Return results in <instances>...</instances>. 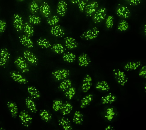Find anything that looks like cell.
I'll list each match as a JSON object with an SVG mask.
<instances>
[{"label":"cell","instance_id":"6da1fadb","mask_svg":"<svg viewBox=\"0 0 146 130\" xmlns=\"http://www.w3.org/2000/svg\"><path fill=\"white\" fill-rule=\"evenodd\" d=\"M99 31L96 27H93L84 32L80 36L82 39L86 40H92L95 39L99 36Z\"/></svg>","mask_w":146,"mask_h":130},{"label":"cell","instance_id":"7a4b0ae2","mask_svg":"<svg viewBox=\"0 0 146 130\" xmlns=\"http://www.w3.org/2000/svg\"><path fill=\"white\" fill-rule=\"evenodd\" d=\"M107 16V9L102 7L98 9L92 16V20L95 23L101 22L106 19Z\"/></svg>","mask_w":146,"mask_h":130},{"label":"cell","instance_id":"3957f363","mask_svg":"<svg viewBox=\"0 0 146 130\" xmlns=\"http://www.w3.org/2000/svg\"><path fill=\"white\" fill-rule=\"evenodd\" d=\"M113 71L117 83L121 86H124L128 80V78L125 73L118 69H114Z\"/></svg>","mask_w":146,"mask_h":130},{"label":"cell","instance_id":"277c9868","mask_svg":"<svg viewBox=\"0 0 146 130\" xmlns=\"http://www.w3.org/2000/svg\"><path fill=\"white\" fill-rule=\"evenodd\" d=\"M99 4L96 1H92L88 3L86 6L84 11L87 17H92L99 7Z\"/></svg>","mask_w":146,"mask_h":130},{"label":"cell","instance_id":"5b68a950","mask_svg":"<svg viewBox=\"0 0 146 130\" xmlns=\"http://www.w3.org/2000/svg\"><path fill=\"white\" fill-rule=\"evenodd\" d=\"M19 117L24 126L28 127L31 124L33 117L26 111L23 110L21 111L19 114Z\"/></svg>","mask_w":146,"mask_h":130},{"label":"cell","instance_id":"8992f818","mask_svg":"<svg viewBox=\"0 0 146 130\" xmlns=\"http://www.w3.org/2000/svg\"><path fill=\"white\" fill-rule=\"evenodd\" d=\"M52 74L53 77L57 80H63L69 76L70 71L65 69H59L52 72Z\"/></svg>","mask_w":146,"mask_h":130},{"label":"cell","instance_id":"52a82bcc","mask_svg":"<svg viewBox=\"0 0 146 130\" xmlns=\"http://www.w3.org/2000/svg\"><path fill=\"white\" fill-rule=\"evenodd\" d=\"M10 54L9 50L6 48L0 50V66L5 67L10 59Z\"/></svg>","mask_w":146,"mask_h":130},{"label":"cell","instance_id":"ba28073f","mask_svg":"<svg viewBox=\"0 0 146 130\" xmlns=\"http://www.w3.org/2000/svg\"><path fill=\"white\" fill-rule=\"evenodd\" d=\"M14 63L23 73H27L29 71L28 65L25 59L22 57H17L15 60Z\"/></svg>","mask_w":146,"mask_h":130},{"label":"cell","instance_id":"9c48e42d","mask_svg":"<svg viewBox=\"0 0 146 130\" xmlns=\"http://www.w3.org/2000/svg\"><path fill=\"white\" fill-rule=\"evenodd\" d=\"M116 14L119 17L124 19L129 18L131 15V12L127 7L119 5L116 10Z\"/></svg>","mask_w":146,"mask_h":130},{"label":"cell","instance_id":"30bf717a","mask_svg":"<svg viewBox=\"0 0 146 130\" xmlns=\"http://www.w3.org/2000/svg\"><path fill=\"white\" fill-rule=\"evenodd\" d=\"M13 25L16 30L18 32H20L23 29V20L21 16L18 14L14 15L13 17Z\"/></svg>","mask_w":146,"mask_h":130},{"label":"cell","instance_id":"8fae6325","mask_svg":"<svg viewBox=\"0 0 146 130\" xmlns=\"http://www.w3.org/2000/svg\"><path fill=\"white\" fill-rule=\"evenodd\" d=\"M92 84V77L90 75H86L83 80L82 89L84 93H87L90 89Z\"/></svg>","mask_w":146,"mask_h":130},{"label":"cell","instance_id":"7c38bea8","mask_svg":"<svg viewBox=\"0 0 146 130\" xmlns=\"http://www.w3.org/2000/svg\"><path fill=\"white\" fill-rule=\"evenodd\" d=\"M10 76L14 81L19 84H26L28 83V80L18 72H11L10 73Z\"/></svg>","mask_w":146,"mask_h":130},{"label":"cell","instance_id":"4fadbf2b","mask_svg":"<svg viewBox=\"0 0 146 130\" xmlns=\"http://www.w3.org/2000/svg\"><path fill=\"white\" fill-rule=\"evenodd\" d=\"M67 4L64 0H60L57 5L56 12L60 17L65 16L67 12Z\"/></svg>","mask_w":146,"mask_h":130},{"label":"cell","instance_id":"5bb4252c","mask_svg":"<svg viewBox=\"0 0 146 130\" xmlns=\"http://www.w3.org/2000/svg\"><path fill=\"white\" fill-rule=\"evenodd\" d=\"M24 59L29 63L33 65H36L37 63L38 58L33 52L28 50H26L23 52Z\"/></svg>","mask_w":146,"mask_h":130},{"label":"cell","instance_id":"9a60e30c","mask_svg":"<svg viewBox=\"0 0 146 130\" xmlns=\"http://www.w3.org/2000/svg\"><path fill=\"white\" fill-rule=\"evenodd\" d=\"M50 32L54 36L56 37H62L65 35V32L62 27L59 25H57L52 26Z\"/></svg>","mask_w":146,"mask_h":130},{"label":"cell","instance_id":"2e32d148","mask_svg":"<svg viewBox=\"0 0 146 130\" xmlns=\"http://www.w3.org/2000/svg\"><path fill=\"white\" fill-rule=\"evenodd\" d=\"M39 10L41 14L45 18H48L51 13L50 6L46 2H43L40 6Z\"/></svg>","mask_w":146,"mask_h":130},{"label":"cell","instance_id":"e0dca14e","mask_svg":"<svg viewBox=\"0 0 146 130\" xmlns=\"http://www.w3.org/2000/svg\"><path fill=\"white\" fill-rule=\"evenodd\" d=\"M65 45L66 48L69 50L76 49L78 47V43L76 40L72 37H66L64 40Z\"/></svg>","mask_w":146,"mask_h":130},{"label":"cell","instance_id":"ac0fdd59","mask_svg":"<svg viewBox=\"0 0 146 130\" xmlns=\"http://www.w3.org/2000/svg\"><path fill=\"white\" fill-rule=\"evenodd\" d=\"M21 43L23 46L29 49L33 48L34 47V43L30 37L26 35H22L19 37Z\"/></svg>","mask_w":146,"mask_h":130},{"label":"cell","instance_id":"d6986e66","mask_svg":"<svg viewBox=\"0 0 146 130\" xmlns=\"http://www.w3.org/2000/svg\"><path fill=\"white\" fill-rule=\"evenodd\" d=\"M7 106L11 116L16 118L18 115V108L15 103L9 101L7 102Z\"/></svg>","mask_w":146,"mask_h":130},{"label":"cell","instance_id":"ffe728a7","mask_svg":"<svg viewBox=\"0 0 146 130\" xmlns=\"http://www.w3.org/2000/svg\"><path fill=\"white\" fill-rule=\"evenodd\" d=\"M79 65L81 67H87L90 65L91 61L87 54L82 53L78 58Z\"/></svg>","mask_w":146,"mask_h":130},{"label":"cell","instance_id":"44dd1931","mask_svg":"<svg viewBox=\"0 0 146 130\" xmlns=\"http://www.w3.org/2000/svg\"><path fill=\"white\" fill-rule=\"evenodd\" d=\"M141 65V62L140 61H130L125 64L124 68L126 71H132L136 70Z\"/></svg>","mask_w":146,"mask_h":130},{"label":"cell","instance_id":"7402d4cb","mask_svg":"<svg viewBox=\"0 0 146 130\" xmlns=\"http://www.w3.org/2000/svg\"><path fill=\"white\" fill-rule=\"evenodd\" d=\"M59 125L65 130L72 129L70 121L68 119L65 117H61L59 120Z\"/></svg>","mask_w":146,"mask_h":130},{"label":"cell","instance_id":"603a6c76","mask_svg":"<svg viewBox=\"0 0 146 130\" xmlns=\"http://www.w3.org/2000/svg\"><path fill=\"white\" fill-rule=\"evenodd\" d=\"M116 97L111 93L103 96L101 98V102L102 104H110L116 101Z\"/></svg>","mask_w":146,"mask_h":130},{"label":"cell","instance_id":"cb8c5ba5","mask_svg":"<svg viewBox=\"0 0 146 130\" xmlns=\"http://www.w3.org/2000/svg\"><path fill=\"white\" fill-rule=\"evenodd\" d=\"M25 103L26 107L31 112L36 113L37 111V107L35 103L31 98H26L25 99Z\"/></svg>","mask_w":146,"mask_h":130},{"label":"cell","instance_id":"d4e9b609","mask_svg":"<svg viewBox=\"0 0 146 130\" xmlns=\"http://www.w3.org/2000/svg\"><path fill=\"white\" fill-rule=\"evenodd\" d=\"M96 88L100 91L108 92L110 89V87L107 81H102L97 83L96 85Z\"/></svg>","mask_w":146,"mask_h":130},{"label":"cell","instance_id":"484cf974","mask_svg":"<svg viewBox=\"0 0 146 130\" xmlns=\"http://www.w3.org/2000/svg\"><path fill=\"white\" fill-rule=\"evenodd\" d=\"M83 114L79 111H76L74 113L73 117V121L74 123L77 125H82L83 122Z\"/></svg>","mask_w":146,"mask_h":130},{"label":"cell","instance_id":"4316f807","mask_svg":"<svg viewBox=\"0 0 146 130\" xmlns=\"http://www.w3.org/2000/svg\"><path fill=\"white\" fill-rule=\"evenodd\" d=\"M23 29L25 35L28 37H31L34 35V28L29 22H26L24 23Z\"/></svg>","mask_w":146,"mask_h":130},{"label":"cell","instance_id":"83f0119b","mask_svg":"<svg viewBox=\"0 0 146 130\" xmlns=\"http://www.w3.org/2000/svg\"><path fill=\"white\" fill-rule=\"evenodd\" d=\"M27 92L34 99H39L40 97V94L39 91L35 87L33 86H28L27 88Z\"/></svg>","mask_w":146,"mask_h":130},{"label":"cell","instance_id":"f1b7e54d","mask_svg":"<svg viewBox=\"0 0 146 130\" xmlns=\"http://www.w3.org/2000/svg\"><path fill=\"white\" fill-rule=\"evenodd\" d=\"M93 95L89 94L82 99L81 100L80 108L83 109L88 105L93 100Z\"/></svg>","mask_w":146,"mask_h":130},{"label":"cell","instance_id":"f546056e","mask_svg":"<svg viewBox=\"0 0 146 130\" xmlns=\"http://www.w3.org/2000/svg\"><path fill=\"white\" fill-rule=\"evenodd\" d=\"M72 105L68 102H66L63 104L60 109L61 113L64 116L69 115L73 109Z\"/></svg>","mask_w":146,"mask_h":130},{"label":"cell","instance_id":"4dcf8cb0","mask_svg":"<svg viewBox=\"0 0 146 130\" xmlns=\"http://www.w3.org/2000/svg\"><path fill=\"white\" fill-rule=\"evenodd\" d=\"M72 82L69 79H64L60 83L59 88L61 91L65 92L72 87Z\"/></svg>","mask_w":146,"mask_h":130},{"label":"cell","instance_id":"1f68e13d","mask_svg":"<svg viewBox=\"0 0 146 130\" xmlns=\"http://www.w3.org/2000/svg\"><path fill=\"white\" fill-rule=\"evenodd\" d=\"M76 56L72 52H67L64 53L62 56L63 60L66 62L72 63L75 61Z\"/></svg>","mask_w":146,"mask_h":130},{"label":"cell","instance_id":"d6a6232c","mask_svg":"<svg viewBox=\"0 0 146 130\" xmlns=\"http://www.w3.org/2000/svg\"><path fill=\"white\" fill-rule=\"evenodd\" d=\"M36 44L40 47L43 49H48L51 46L50 42L45 38L39 39L36 41Z\"/></svg>","mask_w":146,"mask_h":130},{"label":"cell","instance_id":"836d02e7","mask_svg":"<svg viewBox=\"0 0 146 130\" xmlns=\"http://www.w3.org/2000/svg\"><path fill=\"white\" fill-rule=\"evenodd\" d=\"M39 115L41 118L46 122H49L52 119V116L46 109H43L40 112Z\"/></svg>","mask_w":146,"mask_h":130},{"label":"cell","instance_id":"e575fe53","mask_svg":"<svg viewBox=\"0 0 146 130\" xmlns=\"http://www.w3.org/2000/svg\"><path fill=\"white\" fill-rule=\"evenodd\" d=\"M52 50L57 54H62L65 51V49L63 45L60 43H56L52 45Z\"/></svg>","mask_w":146,"mask_h":130},{"label":"cell","instance_id":"d590c367","mask_svg":"<svg viewBox=\"0 0 146 130\" xmlns=\"http://www.w3.org/2000/svg\"><path fill=\"white\" fill-rule=\"evenodd\" d=\"M65 96L69 100H71L74 98L76 93V89L73 87H71L65 92Z\"/></svg>","mask_w":146,"mask_h":130},{"label":"cell","instance_id":"8d00e7d4","mask_svg":"<svg viewBox=\"0 0 146 130\" xmlns=\"http://www.w3.org/2000/svg\"><path fill=\"white\" fill-rule=\"evenodd\" d=\"M129 24L125 20H122L119 22L117 26V29L120 31H126L129 29Z\"/></svg>","mask_w":146,"mask_h":130},{"label":"cell","instance_id":"74e56055","mask_svg":"<svg viewBox=\"0 0 146 130\" xmlns=\"http://www.w3.org/2000/svg\"><path fill=\"white\" fill-rule=\"evenodd\" d=\"M40 7L37 2L35 1H33L30 4L29 9L31 13L33 14L37 13L39 10Z\"/></svg>","mask_w":146,"mask_h":130},{"label":"cell","instance_id":"f35d334b","mask_svg":"<svg viewBox=\"0 0 146 130\" xmlns=\"http://www.w3.org/2000/svg\"><path fill=\"white\" fill-rule=\"evenodd\" d=\"M115 115V113L113 108L111 107V108H107L106 111L105 117L107 120L110 121L113 119Z\"/></svg>","mask_w":146,"mask_h":130},{"label":"cell","instance_id":"ab89813d","mask_svg":"<svg viewBox=\"0 0 146 130\" xmlns=\"http://www.w3.org/2000/svg\"><path fill=\"white\" fill-rule=\"evenodd\" d=\"M29 22L30 23L34 25L39 24L41 22V19L39 17L36 15H30L28 17Z\"/></svg>","mask_w":146,"mask_h":130},{"label":"cell","instance_id":"60d3db41","mask_svg":"<svg viewBox=\"0 0 146 130\" xmlns=\"http://www.w3.org/2000/svg\"><path fill=\"white\" fill-rule=\"evenodd\" d=\"M59 21L60 19L59 17L57 15H54L51 17L49 18L47 20V22L49 25L53 26L58 25Z\"/></svg>","mask_w":146,"mask_h":130},{"label":"cell","instance_id":"b9f144b4","mask_svg":"<svg viewBox=\"0 0 146 130\" xmlns=\"http://www.w3.org/2000/svg\"><path fill=\"white\" fill-rule=\"evenodd\" d=\"M62 101L59 100H56L53 101L52 105V108L54 111L56 112L60 110L62 107Z\"/></svg>","mask_w":146,"mask_h":130},{"label":"cell","instance_id":"7bdbcfd3","mask_svg":"<svg viewBox=\"0 0 146 130\" xmlns=\"http://www.w3.org/2000/svg\"><path fill=\"white\" fill-rule=\"evenodd\" d=\"M114 24V17L112 15H109L106 18V27L107 29H110L112 28Z\"/></svg>","mask_w":146,"mask_h":130},{"label":"cell","instance_id":"ee69618b","mask_svg":"<svg viewBox=\"0 0 146 130\" xmlns=\"http://www.w3.org/2000/svg\"><path fill=\"white\" fill-rule=\"evenodd\" d=\"M89 0H79L78 3V9L81 12H83L84 11L86 6L89 3Z\"/></svg>","mask_w":146,"mask_h":130},{"label":"cell","instance_id":"f6af8a7d","mask_svg":"<svg viewBox=\"0 0 146 130\" xmlns=\"http://www.w3.org/2000/svg\"><path fill=\"white\" fill-rule=\"evenodd\" d=\"M7 27V23L3 20H0V33L4 32Z\"/></svg>","mask_w":146,"mask_h":130},{"label":"cell","instance_id":"bcb514c9","mask_svg":"<svg viewBox=\"0 0 146 130\" xmlns=\"http://www.w3.org/2000/svg\"><path fill=\"white\" fill-rule=\"evenodd\" d=\"M125 1L130 5H137L141 3V0H125Z\"/></svg>","mask_w":146,"mask_h":130},{"label":"cell","instance_id":"7dc6e473","mask_svg":"<svg viewBox=\"0 0 146 130\" xmlns=\"http://www.w3.org/2000/svg\"><path fill=\"white\" fill-rule=\"evenodd\" d=\"M146 67L145 65L143 66L140 69L139 72V75L140 77H146Z\"/></svg>","mask_w":146,"mask_h":130},{"label":"cell","instance_id":"c3c4849f","mask_svg":"<svg viewBox=\"0 0 146 130\" xmlns=\"http://www.w3.org/2000/svg\"><path fill=\"white\" fill-rule=\"evenodd\" d=\"M79 0H70V1L73 4H77Z\"/></svg>","mask_w":146,"mask_h":130},{"label":"cell","instance_id":"681fc988","mask_svg":"<svg viewBox=\"0 0 146 130\" xmlns=\"http://www.w3.org/2000/svg\"><path fill=\"white\" fill-rule=\"evenodd\" d=\"M113 127L111 126V125H108V126L106 127V128H105V130H113Z\"/></svg>","mask_w":146,"mask_h":130},{"label":"cell","instance_id":"f907efd6","mask_svg":"<svg viewBox=\"0 0 146 130\" xmlns=\"http://www.w3.org/2000/svg\"><path fill=\"white\" fill-rule=\"evenodd\" d=\"M144 29L145 34L146 35V25H145Z\"/></svg>","mask_w":146,"mask_h":130},{"label":"cell","instance_id":"816d5d0a","mask_svg":"<svg viewBox=\"0 0 146 130\" xmlns=\"http://www.w3.org/2000/svg\"><path fill=\"white\" fill-rule=\"evenodd\" d=\"M18 1L19 2H23L24 1H25V0H18Z\"/></svg>","mask_w":146,"mask_h":130},{"label":"cell","instance_id":"f5cc1de1","mask_svg":"<svg viewBox=\"0 0 146 130\" xmlns=\"http://www.w3.org/2000/svg\"><path fill=\"white\" fill-rule=\"evenodd\" d=\"M36 1H42V0H35Z\"/></svg>","mask_w":146,"mask_h":130}]
</instances>
